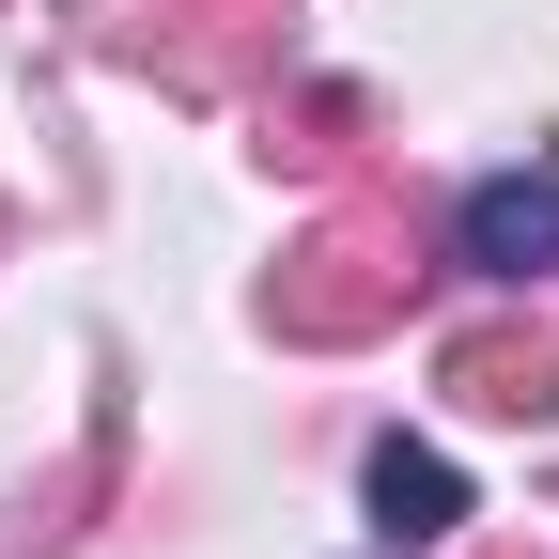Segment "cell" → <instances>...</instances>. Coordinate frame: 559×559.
Listing matches in <instances>:
<instances>
[{"instance_id":"obj_1","label":"cell","mask_w":559,"mask_h":559,"mask_svg":"<svg viewBox=\"0 0 559 559\" xmlns=\"http://www.w3.org/2000/svg\"><path fill=\"white\" fill-rule=\"evenodd\" d=\"M404 218H389V202H342V218H311L296 234V264H280L264 280V311L280 326H296V342H373L389 311H404Z\"/></svg>"},{"instance_id":"obj_2","label":"cell","mask_w":559,"mask_h":559,"mask_svg":"<svg viewBox=\"0 0 559 559\" xmlns=\"http://www.w3.org/2000/svg\"><path fill=\"white\" fill-rule=\"evenodd\" d=\"M451 249L466 280H559V171H481L451 202Z\"/></svg>"},{"instance_id":"obj_3","label":"cell","mask_w":559,"mask_h":559,"mask_svg":"<svg viewBox=\"0 0 559 559\" xmlns=\"http://www.w3.org/2000/svg\"><path fill=\"white\" fill-rule=\"evenodd\" d=\"M358 513H373V544H389V559H436V544L466 528V481H451V451L389 436V451L358 466Z\"/></svg>"},{"instance_id":"obj_4","label":"cell","mask_w":559,"mask_h":559,"mask_svg":"<svg viewBox=\"0 0 559 559\" xmlns=\"http://www.w3.org/2000/svg\"><path fill=\"white\" fill-rule=\"evenodd\" d=\"M436 373H451V404H481V419H544V404H559V326H466Z\"/></svg>"}]
</instances>
